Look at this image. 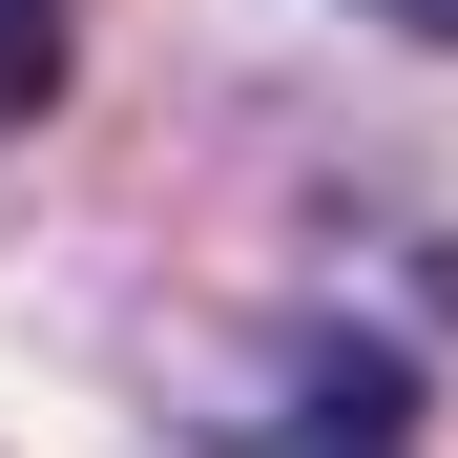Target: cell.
Here are the masks:
<instances>
[{
  "instance_id": "3",
  "label": "cell",
  "mask_w": 458,
  "mask_h": 458,
  "mask_svg": "<svg viewBox=\"0 0 458 458\" xmlns=\"http://www.w3.org/2000/svg\"><path fill=\"white\" fill-rule=\"evenodd\" d=\"M375 21H417V42H458V0H375Z\"/></svg>"
},
{
  "instance_id": "2",
  "label": "cell",
  "mask_w": 458,
  "mask_h": 458,
  "mask_svg": "<svg viewBox=\"0 0 458 458\" xmlns=\"http://www.w3.org/2000/svg\"><path fill=\"white\" fill-rule=\"evenodd\" d=\"M63 63H84V0H0V146L63 105Z\"/></svg>"
},
{
  "instance_id": "1",
  "label": "cell",
  "mask_w": 458,
  "mask_h": 458,
  "mask_svg": "<svg viewBox=\"0 0 458 458\" xmlns=\"http://www.w3.org/2000/svg\"><path fill=\"white\" fill-rule=\"evenodd\" d=\"M229 458H417V354L354 334V313H313L292 334V396L229 417Z\"/></svg>"
}]
</instances>
